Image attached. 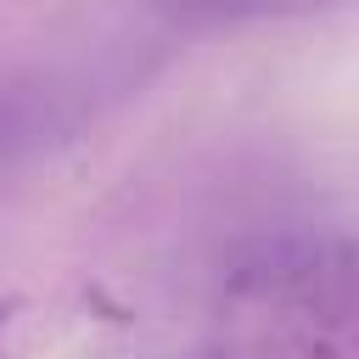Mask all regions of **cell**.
Segmentation results:
<instances>
[{
    "mask_svg": "<svg viewBox=\"0 0 359 359\" xmlns=\"http://www.w3.org/2000/svg\"><path fill=\"white\" fill-rule=\"evenodd\" d=\"M11 320H17V297L0 292V359H6V337H11Z\"/></svg>",
    "mask_w": 359,
    "mask_h": 359,
    "instance_id": "6da1fadb",
    "label": "cell"
}]
</instances>
